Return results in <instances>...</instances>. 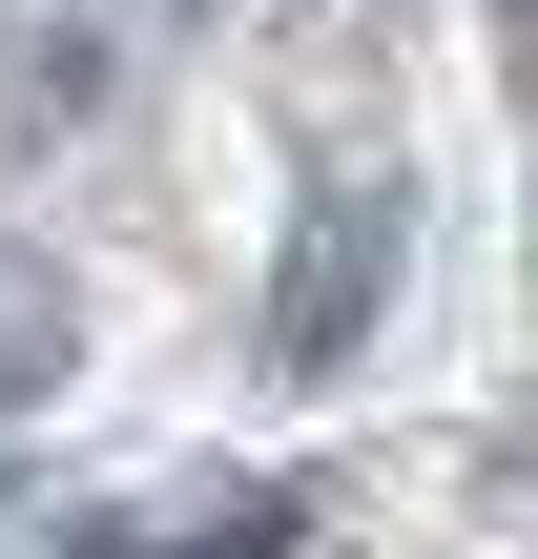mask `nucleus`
Wrapping results in <instances>:
<instances>
[{
	"instance_id": "f257e3e1",
	"label": "nucleus",
	"mask_w": 538,
	"mask_h": 559,
	"mask_svg": "<svg viewBox=\"0 0 538 559\" xmlns=\"http://www.w3.org/2000/svg\"><path fill=\"white\" fill-rule=\"evenodd\" d=\"M373 311H394V207H311L290 290H270V353H290V373H332V353H352Z\"/></svg>"
},
{
	"instance_id": "f03ea898",
	"label": "nucleus",
	"mask_w": 538,
	"mask_h": 559,
	"mask_svg": "<svg viewBox=\"0 0 538 559\" xmlns=\"http://www.w3.org/2000/svg\"><path fill=\"white\" fill-rule=\"evenodd\" d=\"M41 373H62V290L0 270V415H41Z\"/></svg>"
}]
</instances>
